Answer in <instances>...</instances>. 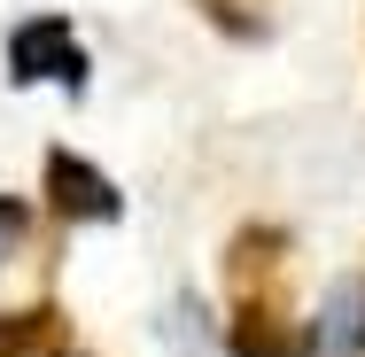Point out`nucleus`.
Wrapping results in <instances>:
<instances>
[{"instance_id": "1", "label": "nucleus", "mask_w": 365, "mask_h": 357, "mask_svg": "<svg viewBox=\"0 0 365 357\" xmlns=\"http://www.w3.org/2000/svg\"><path fill=\"white\" fill-rule=\"evenodd\" d=\"M0 55H8V86H63V93H86V78H93V55H86V39H78V24L63 8L24 16Z\"/></svg>"}, {"instance_id": "2", "label": "nucleus", "mask_w": 365, "mask_h": 357, "mask_svg": "<svg viewBox=\"0 0 365 357\" xmlns=\"http://www.w3.org/2000/svg\"><path fill=\"white\" fill-rule=\"evenodd\" d=\"M39 210L55 217V233H71V225H117L125 217V187L93 155H78V148L55 140L39 155Z\"/></svg>"}, {"instance_id": "3", "label": "nucleus", "mask_w": 365, "mask_h": 357, "mask_svg": "<svg viewBox=\"0 0 365 357\" xmlns=\"http://www.w3.org/2000/svg\"><path fill=\"white\" fill-rule=\"evenodd\" d=\"M225 357H319L311 319H295L288 287L225 295Z\"/></svg>"}, {"instance_id": "4", "label": "nucleus", "mask_w": 365, "mask_h": 357, "mask_svg": "<svg viewBox=\"0 0 365 357\" xmlns=\"http://www.w3.org/2000/svg\"><path fill=\"white\" fill-rule=\"evenodd\" d=\"M288 257H295V233L272 225V217H249L233 225L218 249V280L225 295H264V287H288Z\"/></svg>"}, {"instance_id": "5", "label": "nucleus", "mask_w": 365, "mask_h": 357, "mask_svg": "<svg viewBox=\"0 0 365 357\" xmlns=\"http://www.w3.org/2000/svg\"><path fill=\"white\" fill-rule=\"evenodd\" d=\"M55 350H71V311L55 295L0 311V357H55Z\"/></svg>"}, {"instance_id": "6", "label": "nucleus", "mask_w": 365, "mask_h": 357, "mask_svg": "<svg viewBox=\"0 0 365 357\" xmlns=\"http://www.w3.org/2000/svg\"><path fill=\"white\" fill-rule=\"evenodd\" d=\"M225 47H272L280 39V8L272 0H187Z\"/></svg>"}, {"instance_id": "7", "label": "nucleus", "mask_w": 365, "mask_h": 357, "mask_svg": "<svg viewBox=\"0 0 365 357\" xmlns=\"http://www.w3.org/2000/svg\"><path fill=\"white\" fill-rule=\"evenodd\" d=\"M31 202H24V195H0V264H8V257H16V249H24V233H31Z\"/></svg>"}, {"instance_id": "8", "label": "nucleus", "mask_w": 365, "mask_h": 357, "mask_svg": "<svg viewBox=\"0 0 365 357\" xmlns=\"http://www.w3.org/2000/svg\"><path fill=\"white\" fill-rule=\"evenodd\" d=\"M334 350H342V357H365V272H358V311H350V326L334 334Z\"/></svg>"}, {"instance_id": "9", "label": "nucleus", "mask_w": 365, "mask_h": 357, "mask_svg": "<svg viewBox=\"0 0 365 357\" xmlns=\"http://www.w3.org/2000/svg\"><path fill=\"white\" fill-rule=\"evenodd\" d=\"M55 357H86V350H55Z\"/></svg>"}]
</instances>
